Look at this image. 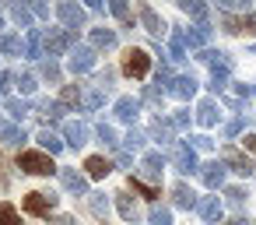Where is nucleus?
Segmentation results:
<instances>
[{"label":"nucleus","mask_w":256,"mask_h":225,"mask_svg":"<svg viewBox=\"0 0 256 225\" xmlns=\"http://www.w3.org/2000/svg\"><path fill=\"white\" fill-rule=\"evenodd\" d=\"M18 169H22V172H32V176L56 172L53 155H46V151H22V155H18Z\"/></svg>","instance_id":"f257e3e1"},{"label":"nucleus","mask_w":256,"mask_h":225,"mask_svg":"<svg viewBox=\"0 0 256 225\" xmlns=\"http://www.w3.org/2000/svg\"><path fill=\"white\" fill-rule=\"evenodd\" d=\"M70 43H74V32H67V29H50V32H42V46L50 50V57H60Z\"/></svg>","instance_id":"f03ea898"},{"label":"nucleus","mask_w":256,"mask_h":225,"mask_svg":"<svg viewBox=\"0 0 256 225\" xmlns=\"http://www.w3.org/2000/svg\"><path fill=\"white\" fill-rule=\"evenodd\" d=\"M172 165H176L182 176L200 172V165H196V151H193L190 144H176V148H172Z\"/></svg>","instance_id":"7ed1b4c3"},{"label":"nucleus","mask_w":256,"mask_h":225,"mask_svg":"<svg viewBox=\"0 0 256 225\" xmlns=\"http://www.w3.org/2000/svg\"><path fill=\"white\" fill-rule=\"evenodd\" d=\"M123 71H126L130 78H148V71H151V57H148L144 50H130L126 60H123Z\"/></svg>","instance_id":"20e7f679"},{"label":"nucleus","mask_w":256,"mask_h":225,"mask_svg":"<svg viewBox=\"0 0 256 225\" xmlns=\"http://www.w3.org/2000/svg\"><path fill=\"white\" fill-rule=\"evenodd\" d=\"M221 162H224L232 172H238V176H252V172H256V165H252L238 148H224V151H221Z\"/></svg>","instance_id":"39448f33"},{"label":"nucleus","mask_w":256,"mask_h":225,"mask_svg":"<svg viewBox=\"0 0 256 225\" xmlns=\"http://www.w3.org/2000/svg\"><path fill=\"white\" fill-rule=\"evenodd\" d=\"M56 18L64 22L67 32H74V29L84 25V8H78V4H60V8H56Z\"/></svg>","instance_id":"423d86ee"},{"label":"nucleus","mask_w":256,"mask_h":225,"mask_svg":"<svg viewBox=\"0 0 256 225\" xmlns=\"http://www.w3.org/2000/svg\"><path fill=\"white\" fill-rule=\"evenodd\" d=\"M224 162H207V165H200V179H204V186H210V190H218L221 183H224Z\"/></svg>","instance_id":"0eeeda50"},{"label":"nucleus","mask_w":256,"mask_h":225,"mask_svg":"<svg viewBox=\"0 0 256 225\" xmlns=\"http://www.w3.org/2000/svg\"><path fill=\"white\" fill-rule=\"evenodd\" d=\"M53 204H56L53 193H28V197H25V211H28V214H50Z\"/></svg>","instance_id":"6e6552de"},{"label":"nucleus","mask_w":256,"mask_h":225,"mask_svg":"<svg viewBox=\"0 0 256 225\" xmlns=\"http://www.w3.org/2000/svg\"><path fill=\"white\" fill-rule=\"evenodd\" d=\"M92 67H95V50L81 46V50L70 53V71H74V74H88Z\"/></svg>","instance_id":"1a4fd4ad"},{"label":"nucleus","mask_w":256,"mask_h":225,"mask_svg":"<svg viewBox=\"0 0 256 225\" xmlns=\"http://www.w3.org/2000/svg\"><path fill=\"white\" fill-rule=\"evenodd\" d=\"M168 92H172L176 99H193V95H196V78H193V74H179Z\"/></svg>","instance_id":"9d476101"},{"label":"nucleus","mask_w":256,"mask_h":225,"mask_svg":"<svg viewBox=\"0 0 256 225\" xmlns=\"http://www.w3.org/2000/svg\"><path fill=\"white\" fill-rule=\"evenodd\" d=\"M137 113H140V102L137 99H116V120H123V123H134L137 120Z\"/></svg>","instance_id":"9b49d317"},{"label":"nucleus","mask_w":256,"mask_h":225,"mask_svg":"<svg viewBox=\"0 0 256 225\" xmlns=\"http://www.w3.org/2000/svg\"><path fill=\"white\" fill-rule=\"evenodd\" d=\"M64 134H67V144H70V148H81V144H88V127H84V123H78V120L64 123Z\"/></svg>","instance_id":"f8f14e48"},{"label":"nucleus","mask_w":256,"mask_h":225,"mask_svg":"<svg viewBox=\"0 0 256 225\" xmlns=\"http://www.w3.org/2000/svg\"><path fill=\"white\" fill-rule=\"evenodd\" d=\"M60 183L70 190V193H88V183L78 169H60Z\"/></svg>","instance_id":"ddd939ff"},{"label":"nucleus","mask_w":256,"mask_h":225,"mask_svg":"<svg viewBox=\"0 0 256 225\" xmlns=\"http://www.w3.org/2000/svg\"><path fill=\"white\" fill-rule=\"evenodd\" d=\"M196 211H200L207 221H214V225L221 221V200H218V197H200V200H196Z\"/></svg>","instance_id":"4468645a"},{"label":"nucleus","mask_w":256,"mask_h":225,"mask_svg":"<svg viewBox=\"0 0 256 225\" xmlns=\"http://www.w3.org/2000/svg\"><path fill=\"white\" fill-rule=\"evenodd\" d=\"M182 39H186V46H190V50H204V46H207V39H210V29H207V25H193Z\"/></svg>","instance_id":"2eb2a0df"},{"label":"nucleus","mask_w":256,"mask_h":225,"mask_svg":"<svg viewBox=\"0 0 256 225\" xmlns=\"http://www.w3.org/2000/svg\"><path fill=\"white\" fill-rule=\"evenodd\" d=\"M137 11H140V22H144V29H148L151 36H162V29H165V25H162V18L154 15V8H148V4H140Z\"/></svg>","instance_id":"dca6fc26"},{"label":"nucleus","mask_w":256,"mask_h":225,"mask_svg":"<svg viewBox=\"0 0 256 225\" xmlns=\"http://www.w3.org/2000/svg\"><path fill=\"white\" fill-rule=\"evenodd\" d=\"M218 116H221V113H218L214 99H204V102L196 106V120H200L204 127H214V123H218Z\"/></svg>","instance_id":"f3484780"},{"label":"nucleus","mask_w":256,"mask_h":225,"mask_svg":"<svg viewBox=\"0 0 256 225\" xmlns=\"http://www.w3.org/2000/svg\"><path fill=\"white\" fill-rule=\"evenodd\" d=\"M116 207H120V214H123L126 221H137V218H140V207L134 204L130 193H116Z\"/></svg>","instance_id":"a211bd4d"},{"label":"nucleus","mask_w":256,"mask_h":225,"mask_svg":"<svg viewBox=\"0 0 256 225\" xmlns=\"http://www.w3.org/2000/svg\"><path fill=\"white\" fill-rule=\"evenodd\" d=\"M0 141H4V144H22V141H25V130L14 127V123H8L4 116H0Z\"/></svg>","instance_id":"6ab92c4d"},{"label":"nucleus","mask_w":256,"mask_h":225,"mask_svg":"<svg viewBox=\"0 0 256 225\" xmlns=\"http://www.w3.org/2000/svg\"><path fill=\"white\" fill-rule=\"evenodd\" d=\"M172 200H176V207H193V204H196V193H193L186 183H176V186H172Z\"/></svg>","instance_id":"aec40b11"},{"label":"nucleus","mask_w":256,"mask_h":225,"mask_svg":"<svg viewBox=\"0 0 256 225\" xmlns=\"http://www.w3.org/2000/svg\"><path fill=\"white\" fill-rule=\"evenodd\" d=\"M25 53H28L32 60L42 57V32H39V29H32V32L25 36Z\"/></svg>","instance_id":"412c9836"},{"label":"nucleus","mask_w":256,"mask_h":225,"mask_svg":"<svg viewBox=\"0 0 256 225\" xmlns=\"http://www.w3.org/2000/svg\"><path fill=\"white\" fill-rule=\"evenodd\" d=\"M84 169H88V176H95V179H102V176H109V169H112V165H109V162H106L102 155H92V158L84 162Z\"/></svg>","instance_id":"4be33fe9"},{"label":"nucleus","mask_w":256,"mask_h":225,"mask_svg":"<svg viewBox=\"0 0 256 225\" xmlns=\"http://www.w3.org/2000/svg\"><path fill=\"white\" fill-rule=\"evenodd\" d=\"M92 46H98V50H112V46H116V32H109V29H95V32H92Z\"/></svg>","instance_id":"5701e85b"},{"label":"nucleus","mask_w":256,"mask_h":225,"mask_svg":"<svg viewBox=\"0 0 256 225\" xmlns=\"http://www.w3.org/2000/svg\"><path fill=\"white\" fill-rule=\"evenodd\" d=\"M39 144L46 148V155H56V151L64 148V141H60V137H56L53 130H39Z\"/></svg>","instance_id":"b1692460"},{"label":"nucleus","mask_w":256,"mask_h":225,"mask_svg":"<svg viewBox=\"0 0 256 225\" xmlns=\"http://www.w3.org/2000/svg\"><path fill=\"white\" fill-rule=\"evenodd\" d=\"M162 165H165L162 151H148V155H144V172H148V176H162Z\"/></svg>","instance_id":"393cba45"},{"label":"nucleus","mask_w":256,"mask_h":225,"mask_svg":"<svg viewBox=\"0 0 256 225\" xmlns=\"http://www.w3.org/2000/svg\"><path fill=\"white\" fill-rule=\"evenodd\" d=\"M11 18H14L22 29H32V8H25V4H14V8H11Z\"/></svg>","instance_id":"a878e982"},{"label":"nucleus","mask_w":256,"mask_h":225,"mask_svg":"<svg viewBox=\"0 0 256 225\" xmlns=\"http://www.w3.org/2000/svg\"><path fill=\"white\" fill-rule=\"evenodd\" d=\"M39 113H42V116H46L50 123H56V120L64 116V106H60V102H50V99H46V102H39Z\"/></svg>","instance_id":"bb28decb"},{"label":"nucleus","mask_w":256,"mask_h":225,"mask_svg":"<svg viewBox=\"0 0 256 225\" xmlns=\"http://www.w3.org/2000/svg\"><path fill=\"white\" fill-rule=\"evenodd\" d=\"M148 218H151V225H172V211L162 207V204H154V207L148 211Z\"/></svg>","instance_id":"cd10ccee"},{"label":"nucleus","mask_w":256,"mask_h":225,"mask_svg":"<svg viewBox=\"0 0 256 225\" xmlns=\"http://www.w3.org/2000/svg\"><path fill=\"white\" fill-rule=\"evenodd\" d=\"M151 137H154V141H162V144H168V141H172V130H168V123L154 120V123H151Z\"/></svg>","instance_id":"c85d7f7f"},{"label":"nucleus","mask_w":256,"mask_h":225,"mask_svg":"<svg viewBox=\"0 0 256 225\" xmlns=\"http://www.w3.org/2000/svg\"><path fill=\"white\" fill-rule=\"evenodd\" d=\"M130 186H134L137 193H144L148 200H154V197H158V186H151V183H144V179H137V176H130Z\"/></svg>","instance_id":"c756f323"},{"label":"nucleus","mask_w":256,"mask_h":225,"mask_svg":"<svg viewBox=\"0 0 256 225\" xmlns=\"http://www.w3.org/2000/svg\"><path fill=\"white\" fill-rule=\"evenodd\" d=\"M0 225H22V218H18L14 204H0Z\"/></svg>","instance_id":"7c9ffc66"},{"label":"nucleus","mask_w":256,"mask_h":225,"mask_svg":"<svg viewBox=\"0 0 256 225\" xmlns=\"http://www.w3.org/2000/svg\"><path fill=\"white\" fill-rule=\"evenodd\" d=\"M172 60H186V39H182V32H176L172 36V53H168Z\"/></svg>","instance_id":"2f4dec72"},{"label":"nucleus","mask_w":256,"mask_h":225,"mask_svg":"<svg viewBox=\"0 0 256 225\" xmlns=\"http://www.w3.org/2000/svg\"><path fill=\"white\" fill-rule=\"evenodd\" d=\"M182 11H186V15H193L196 22H204V18H207V8H204V4H196V0H182Z\"/></svg>","instance_id":"473e14b6"},{"label":"nucleus","mask_w":256,"mask_h":225,"mask_svg":"<svg viewBox=\"0 0 256 225\" xmlns=\"http://www.w3.org/2000/svg\"><path fill=\"white\" fill-rule=\"evenodd\" d=\"M98 137H102L109 148H116V144H120V141H116V127H112V123H98Z\"/></svg>","instance_id":"72a5a7b5"},{"label":"nucleus","mask_w":256,"mask_h":225,"mask_svg":"<svg viewBox=\"0 0 256 225\" xmlns=\"http://www.w3.org/2000/svg\"><path fill=\"white\" fill-rule=\"evenodd\" d=\"M18 50H22L18 36H0V53H18Z\"/></svg>","instance_id":"f704fd0d"},{"label":"nucleus","mask_w":256,"mask_h":225,"mask_svg":"<svg viewBox=\"0 0 256 225\" xmlns=\"http://www.w3.org/2000/svg\"><path fill=\"white\" fill-rule=\"evenodd\" d=\"M4 106H8V113H11V116H14V120H22V116H25V113H28V102H18V99H8V102H4Z\"/></svg>","instance_id":"c9c22d12"},{"label":"nucleus","mask_w":256,"mask_h":225,"mask_svg":"<svg viewBox=\"0 0 256 225\" xmlns=\"http://www.w3.org/2000/svg\"><path fill=\"white\" fill-rule=\"evenodd\" d=\"M224 197H228V204H232V207H235V211H238V207H242V204H246V193H242V190H238V186H228V190H224Z\"/></svg>","instance_id":"e433bc0d"},{"label":"nucleus","mask_w":256,"mask_h":225,"mask_svg":"<svg viewBox=\"0 0 256 225\" xmlns=\"http://www.w3.org/2000/svg\"><path fill=\"white\" fill-rule=\"evenodd\" d=\"M123 141H126V148H130V151H140V148H144V134H140V130H130Z\"/></svg>","instance_id":"4c0bfd02"},{"label":"nucleus","mask_w":256,"mask_h":225,"mask_svg":"<svg viewBox=\"0 0 256 225\" xmlns=\"http://www.w3.org/2000/svg\"><path fill=\"white\" fill-rule=\"evenodd\" d=\"M88 197H92V211H95V214L102 218V214L109 211V204H106V197H102V193H88Z\"/></svg>","instance_id":"58836bf2"},{"label":"nucleus","mask_w":256,"mask_h":225,"mask_svg":"<svg viewBox=\"0 0 256 225\" xmlns=\"http://www.w3.org/2000/svg\"><path fill=\"white\" fill-rule=\"evenodd\" d=\"M102 99H106V95H102V88H95V92H88V95H84V106H88V109H98V106H102Z\"/></svg>","instance_id":"ea45409f"},{"label":"nucleus","mask_w":256,"mask_h":225,"mask_svg":"<svg viewBox=\"0 0 256 225\" xmlns=\"http://www.w3.org/2000/svg\"><path fill=\"white\" fill-rule=\"evenodd\" d=\"M224 11H249V0H221Z\"/></svg>","instance_id":"a19ab883"},{"label":"nucleus","mask_w":256,"mask_h":225,"mask_svg":"<svg viewBox=\"0 0 256 225\" xmlns=\"http://www.w3.org/2000/svg\"><path fill=\"white\" fill-rule=\"evenodd\" d=\"M42 78H46V81H60V67H56L53 60H50V64H42Z\"/></svg>","instance_id":"79ce46f5"},{"label":"nucleus","mask_w":256,"mask_h":225,"mask_svg":"<svg viewBox=\"0 0 256 225\" xmlns=\"http://www.w3.org/2000/svg\"><path fill=\"white\" fill-rule=\"evenodd\" d=\"M60 102H81V92H78L74 85H67V88L60 92Z\"/></svg>","instance_id":"37998d69"},{"label":"nucleus","mask_w":256,"mask_h":225,"mask_svg":"<svg viewBox=\"0 0 256 225\" xmlns=\"http://www.w3.org/2000/svg\"><path fill=\"white\" fill-rule=\"evenodd\" d=\"M172 127H176V130H186V127H190V113H186V109H179V113L172 116Z\"/></svg>","instance_id":"c03bdc74"},{"label":"nucleus","mask_w":256,"mask_h":225,"mask_svg":"<svg viewBox=\"0 0 256 225\" xmlns=\"http://www.w3.org/2000/svg\"><path fill=\"white\" fill-rule=\"evenodd\" d=\"M190 141H193V151H210V148H214V141L204 137V134H200V137H190Z\"/></svg>","instance_id":"a18cd8bd"},{"label":"nucleus","mask_w":256,"mask_h":225,"mask_svg":"<svg viewBox=\"0 0 256 225\" xmlns=\"http://www.w3.org/2000/svg\"><path fill=\"white\" fill-rule=\"evenodd\" d=\"M18 88H22L25 95H28V92H36V78H32V74H22V78H18Z\"/></svg>","instance_id":"49530a36"},{"label":"nucleus","mask_w":256,"mask_h":225,"mask_svg":"<svg viewBox=\"0 0 256 225\" xmlns=\"http://www.w3.org/2000/svg\"><path fill=\"white\" fill-rule=\"evenodd\" d=\"M238 25H242V32L256 36V18H252V15H242V18H238Z\"/></svg>","instance_id":"de8ad7c7"},{"label":"nucleus","mask_w":256,"mask_h":225,"mask_svg":"<svg viewBox=\"0 0 256 225\" xmlns=\"http://www.w3.org/2000/svg\"><path fill=\"white\" fill-rule=\"evenodd\" d=\"M109 11H112L116 18H126V4H123V0H112V4H109Z\"/></svg>","instance_id":"09e8293b"},{"label":"nucleus","mask_w":256,"mask_h":225,"mask_svg":"<svg viewBox=\"0 0 256 225\" xmlns=\"http://www.w3.org/2000/svg\"><path fill=\"white\" fill-rule=\"evenodd\" d=\"M144 99H148V102H162V92H158V88H154V85H151V88H148V92H144Z\"/></svg>","instance_id":"8fccbe9b"},{"label":"nucleus","mask_w":256,"mask_h":225,"mask_svg":"<svg viewBox=\"0 0 256 225\" xmlns=\"http://www.w3.org/2000/svg\"><path fill=\"white\" fill-rule=\"evenodd\" d=\"M238 130H242V120H232V123H228V127H224V134H228V137H235V134H238Z\"/></svg>","instance_id":"3c124183"},{"label":"nucleus","mask_w":256,"mask_h":225,"mask_svg":"<svg viewBox=\"0 0 256 225\" xmlns=\"http://www.w3.org/2000/svg\"><path fill=\"white\" fill-rule=\"evenodd\" d=\"M32 15H36V18H50V8H46V4H36Z\"/></svg>","instance_id":"603ef678"},{"label":"nucleus","mask_w":256,"mask_h":225,"mask_svg":"<svg viewBox=\"0 0 256 225\" xmlns=\"http://www.w3.org/2000/svg\"><path fill=\"white\" fill-rule=\"evenodd\" d=\"M53 225H78V218H70V214H60V218H53Z\"/></svg>","instance_id":"864d4df0"},{"label":"nucleus","mask_w":256,"mask_h":225,"mask_svg":"<svg viewBox=\"0 0 256 225\" xmlns=\"http://www.w3.org/2000/svg\"><path fill=\"white\" fill-rule=\"evenodd\" d=\"M242 141H246V148H249V151H252V155H256V134H246V137H242Z\"/></svg>","instance_id":"5fc2aeb1"},{"label":"nucleus","mask_w":256,"mask_h":225,"mask_svg":"<svg viewBox=\"0 0 256 225\" xmlns=\"http://www.w3.org/2000/svg\"><path fill=\"white\" fill-rule=\"evenodd\" d=\"M8 88H11V74H0V95H4Z\"/></svg>","instance_id":"6e6d98bb"},{"label":"nucleus","mask_w":256,"mask_h":225,"mask_svg":"<svg viewBox=\"0 0 256 225\" xmlns=\"http://www.w3.org/2000/svg\"><path fill=\"white\" fill-rule=\"evenodd\" d=\"M228 225H246V221H242V218H235V221H228Z\"/></svg>","instance_id":"4d7b16f0"},{"label":"nucleus","mask_w":256,"mask_h":225,"mask_svg":"<svg viewBox=\"0 0 256 225\" xmlns=\"http://www.w3.org/2000/svg\"><path fill=\"white\" fill-rule=\"evenodd\" d=\"M0 29H4V11H0Z\"/></svg>","instance_id":"13d9d810"}]
</instances>
